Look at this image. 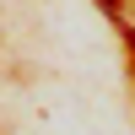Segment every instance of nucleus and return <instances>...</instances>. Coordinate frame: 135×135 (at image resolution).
<instances>
[{"label":"nucleus","mask_w":135,"mask_h":135,"mask_svg":"<svg viewBox=\"0 0 135 135\" xmlns=\"http://www.w3.org/2000/svg\"><path fill=\"white\" fill-rule=\"evenodd\" d=\"M130 43H135V32H130Z\"/></svg>","instance_id":"1"}]
</instances>
